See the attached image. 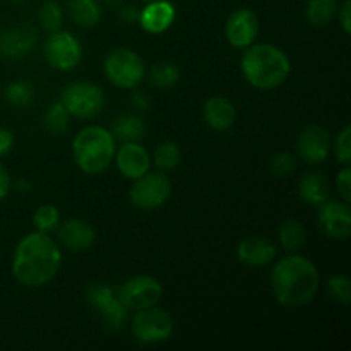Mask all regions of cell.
Listing matches in <instances>:
<instances>
[{"mask_svg": "<svg viewBox=\"0 0 351 351\" xmlns=\"http://www.w3.org/2000/svg\"><path fill=\"white\" fill-rule=\"evenodd\" d=\"M62 266V252L48 233L33 232L19 240L12 256V274L17 283L27 288H41L57 276Z\"/></svg>", "mask_w": 351, "mask_h": 351, "instance_id": "obj_1", "label": "cell"}, {"mask_svg": "<svg viewBox=\"0 0 351 351\" xmlns=\"http://www.w3.org/2000/svg\"><path fill=\"white\" fill-rule=\"evenodd\" d=\"M110 132L113 134L115 141L120 143H141L146 136V123L143 119L134 113H122L115 117Z\"/></svg>", "mask_w": 351, "mask_h": 351, "instance_id": "obj_21", "label": "cell"}, {"mask_svg": "<svg viewBox=\"0 0 351 351\" xmlns=\"http://www.w3.org/2000/svg\"><path fill=\"white\" fill-rule=\"evenodd\" d=\"M278 240L285 250L295 252L304 247L305 240H307V230L298 219H285L278 228Z\"/></svg>", "mask_w": 351, "mask_h": 351, "instance_id": "obj_24", "label": "cell"}, {"mask_svg": "<svg viewBox=\"0 0 351 351\" xmlns=\"http://www.w3.org/2000/svg\"><path fill=\"white\" fill-rule=\"evenodd\" d=\"M171 182L163 171H146L134 180L130 202L143 211H153L167 204L171 195Z\"/></svg>", "mask_w": 351, "mask_h": 351, "instance_id": "obj_8", "label": "cell"}, {"mask_svg": "<svg viewBox=\"0 0 351 351\" xmlns=\"http://www.w3.org/2000/svg\"><path fill=\"white\" fill-rule=\"evenodd\" d=\"M180 79V71L170 60H161L149 69V82L154 88L170 89Z\"/></svg>", "mask_w": 351, "mask_h": 351, "instance_id": "obj_26", "label": "cell"}, {"mask_svg": "<svg viewBox=\"0 0 351 351\" xmlns=\"http://www.w3.org/2000/svg\"><path fill=\"white\" fill-rule=\"evenodd\" d=\"M36 41V29L29 24H19L0 34V53L5 58H21L31 53Z\"/></svg>", "mask_w": 351, "mask_h": 351, "instance_id": "obj_17", "label": "cell"}, {"mask_svg": "<svg viewBox=\"0 0 351 351\" xmlns=\"http://www.w3.org/2000/svg\"><path fill=\"white\" fill-rule=\"evenodd\" d=\"M175 16V5L170 0H153L141 10L139 24L146 33L160 34L173 24Z\"/></svg>", "mask_w": 351, "mask_h": 351, "instance_id": "obj_18", "label": "cell"}, {"mask_svg": "<svg viewBox=\"0 0 351 351\" xmlns=\"http://www.w3.org/2000/svg\"><path fill=\"white\" fill-rule=\"evenodd\" d=\"M33 223L38 232L50 233L60 223V213H58V209L53 204H43L34 211Z\"/></svg>", "mask_w": 351, "mask_h": 351, "instance_id": "obj_31", "label": "cell"}, {"mask_svg": "<svg viewBox=\"0 0 351 351\" xmlns=\"http://www.w3.org/2000/svg\"><path fill=\"white\" fill-rule=\"evenodd\" d=\"M43 55L50 67L62 72H69L81 64V41L69 31L58 29L55 33H50V36L45 41Z\"/></svg>", "mask_w": 351, "mask_h": 351, "instance_id": "obj_10", "label": "cell"}, {"mask_svg": "<svg viewBox=\"0 0 351 351\" xmlns=\"http://www.w3.org/2000/svg\"><path fill=\"white\" fill-rule=\"evenodd\" d=\"M240 67L247 82L261 91L280 88L291 72L288 55L271 43H252L247 47Z\"/></svg>", "mask_w": 351, "mask_h": 351, "instance_id": "obj_3", "label": "cell"}, {"mask_svg": "<svg viewBox=\"0 0 351 351\" xmlns=\"http://www.w3.org/2000/svg\"><path fill=\"white\" fill-rule=\"evenodd\" d=\"M9 2H12V3H26L27 0H9Z\"/></svg>", "mask_w": 351, "mask_h": 351, "instance_id": "obj_42", "label": "cell"}, {"mask_svg": "<svg viewBox=\"0 0 351 351\" xmlns=\"http://www.w3.org/2000/svg\"><path fill=\"white\" fill-rule=\"evenodd\" d=\"M335 156L338 163L350 165L351 163V127L346 125L341 132L338 134L335 141Z\"/></svg>", "mask_w": 351, "mask_h": 351, "instance_id": "obj_34", "label": "cell"}, {"mask_svg": "<svg viewBox=\"0 0 351 351\" xmlns=\"http://www.w3.org/2000/svg\"><path fill=\"white\" fill-rule=\"evenodd\" d=\"M202 117L208 127L216 132H225L232 129L237 120V110L233 103L225 96H213L204 103Z\"/></svg>", "mask_w": 351, "mask_h": 351, "instance_id": "obj_19", "label": "cell"}, {"mask_svg": "<svg viewBox=\"0 0 351 351\" xmlns=\"http://www.w3.org/2000/svg\"><path fill=\"white\" fill-rule=\"evenodd\" d=\"M103 69L108 81L122 89H136L146 77L144 60L130 48H115L110 51Z\"/></svg>", "mask_w": 351, "mask_h": 351, "instance_id": "obj_5", "label": "cell"}, {"mask_svg": "<svg viewBox=\"0 0 351 351\" xmlns=\"http://www.w3.org/2000/svg\"><path fill=\"white\" fill-rule=\"evenodd\" d=\"M71 19L81 27H93L101 21L99 0H65Z\"/></svg>", "mask_w": 351, "mask_h": 351, "instance_id": "obj_22", "label": "cell"}, {"mask_svg": "<svg viewBox=\"0 0 351 351\" xmlns=\"http://www.w3.org/2000/svg\"><path fill=\"white\" fill-rule=\"evenodd\" d=\"M132 336L141 345H160L168 341L173 335V317L167 311L154 307L136 311L132 317Z\"/></svg>", "mask_w": 351, "mask_h": 351, "instance_id": "obj_7", "label": "cell"}, {"mask_svg": "<svg viewBox=\"0 0 351 351\" xmlns=\"http://www.w3.org/2000/svg\"><path fill=\"white\" fill-rule=\"evenodd\" d=\"M10 189H12V180H10L9 171L0 165V199L5 197L10 192Z\"/></svg>", "mask_w": 351, "mask_h": 351, "instance_id": "obj_39", "label": "cell"}, {"mask_svg": "<svg viewBox=\"0 0 351 351\" xmlns=\"http://www.w3.org/2000/svg\"><path fill=\"white\" fill-rule=\"evenodd\" d=\"M55 230H57L58 242L72 252H82V250L91 249L96 240L95 228L84 219H65V221L58 223Z\"/></svg>", "mask_w": 351, "mask_h": 351, "instance_id": "obj_16", "label": "cell"}, {"mask_svg": "<svg viewBox=\"0 0 351 351\" xmlns=\"http://www.w3.org/2000/svg\"><path fill=\"white\" fill-rule=\"evenodd\" d=\"M257 33H259V19L254 10L237 9L226 19L225 36L233 48L245 50L247 47L256 43Z\"/></svg>", "mask_w": 351, "mask_h": 351, "instance_id": "obj_12", "label": "cell"}, {"mask_svg": "<svg viewBox=\"0 0 351 351\" xmlns=\"http://www.w3.org/2000/svg\"><path fill=\"white\" fill-rule=\"evenodd\" d=\"M298 154L311 165H319L328 160L331 151V137L328 129L319 123H311L300 132L297 139Z\"/></svg>", "mask_w": 351, "mask_h": 351, "instance_id": "obj_13", "label": "cell"}, {"mask_svg": "<svg viewBox=\"0 0 351 351\" xmlns=\"http://www.w3.org/2000/svg\"><path fill=\"white\" fill-rule=\"evenodd\" d=\"M115 163L120 173L129 180H136L141 175L149 171L151 158L146 147L141 143H123L115 151Z\"/></svg>", "mask_w": 351, "mask_h": 351, "instance_id": "obj_15", "label": "cell"}, {"mask_svg": "<svg viewBox=\"0 0 351 351\" xmlns=\"http://www.w3.org/2000/svg\"><path fill=\"white\" fill-rule=\"evenodd\" d=\"M69 120H71V115H69L64 103L57 101L50 105V108H47V112H45L43 125L47 132L51 134V136H62L67 130Z\"/></svg>", "mask_w": 351, "mask_h": 351, "instance_id": "obj_28", "label": "cell"}, {"mask_svg": "<svg viewBox=\"0 0 351 351\" xmlns=\"http://www.w3.org/2000/svg\"><path fill=\"white\" fill-rule=\"evenodd\" d=\"M62 103L69 115L75 119H95L105 108V93L98 84L89 81H75L62 91Z\"/></svg>", "mask_w": 351, "mask_h": 351, "instance_id": "obj_6", "label": "cell"}, {"mask_svg": "<svg viewBox=\"0 0 351 351\" xmlns=\"http://www.w3.org/2000/svg\"><path fill=\"white\" fill-rule=\"evenodd\" d=\"M96 314L99 315L103 328L108 332L122 331L123 326L127 324V319H129V311H127L125 305L117 298V295L112 300H108L106 304H103L101 307L96 308Z\"/></svg>", "mask_w": 351, "mask_h": 351, "instance_id": "obj_23", "label": "cell"}, {"mask_svg": "<svg viewBox=\"0 0 351 351\" xmlns=\"http://www.w3.org/2000/svg\"><path fill=\"white\" fill-rule=\"evenodd\" d=\"M16 187H17V191L19 192H27L29 191V184H27L26 180H17V184H16Z\"/></svg>", "mask_w": 351, "mask_h": 351, "instance_id": "obj_41", "label": "cell"}, {"mask_svg": "<svg viewBox=\"0 0 351 351\" xmlns=\"http://www.w3.org/2000/svg\"><path fill=\"white\" fill-rule=\"evenodd\" d=\"M336 187H338V192H339V195L343 197V201L350 202L351 201V168H350V165H346V167L338 173V178H336Z\"/></svg>", "mask_w": 351, "mask_h": 351, "instance_id": "obj_35", "label": "cell"}, {"mask_svg": "<svg viewBox=\"0 0 351 351\" xmlns=\"http://www.w3.org/2000/svg\"><path fill=\"white\" fill-rule=\"evenodd\" d=\"M269 168L274 177H290L297 168V158L290 153H276L269 161Z\"/></svg>", "mask_w": 351, "mask_h": 351, "instance_id": "obj_33", "label": "cell"}, {"mask_svg": "<svg viewBox=\"0 0 351 351\" xmlns=\"http://www.w3.org/2000/svg\"><path fill=\"white\" fill-rule=\"evenodd\" d=\"M338 19H339V24H341L343 31H345L346 34L351 33V0H345L341 5V9H339V14H338Z\"/></svg>", "mask_w": 351, "mask_h": 351, "instance_id": "obj_37", "label": "cell"}, {"mask_svg": "<svg viewBox=\"0 0 351 351\" xmlns=\"http://www.w3.org/2000/svg\"><path fill=\"white\" fill-rule=\"evenodd\" d=\"M338 14V0H308L305 16L314 26H328Z\"/></svg>", "mask_w": 351, "mask_h": 351, "instance_id": "obj_25", "label": "cell"}, {"mask_svg": "<svg viewBox=\"0 0 351 351\" xmlns=\"http://www.w3.org/2000/svg\"><path fill=\"white\" fill-rule=\"evenodd\" d=\"M3 96L16 108H26L33 103L34 89L26 81H12L3 89Z\"/></svg>", "mask_w": 351, "mask_h": 351, "instance_id": "obj_30", "label": "cell"}, {"mask_svg": "<svg viewBox=\"0 0 351 351\" xmlns=\"http://www.w3.org/2000/svg\"><path fill=\"white\" fill-rule=\"evenodd\" d=\"M99 2H103L105 5H108V7H120L123 2H125V0H99Z\"/></svg>", "mask_w": 351, "mask_h": 351, "instance_id": "obj_40", "label": "cell"}, {"mask_svg": "<svg viewBox=\"0 0 351 351\" xmlns=\"http://www.w3.org/2000/svg\"><path fill=\"white\" fill-rule=\"evenodd\" d=\"M328 293L335 302L348 305L351 302V281L345 274H332L328 280Z\"/></svg>", "mask_w": 351, "mask_h": 351, "instance_id": "obj_32", "label": "cell"}, {"mask_svg": "<svg viewBox=\"0 0 351 351\" xmlns=\"http://www.w3.org/2000/svg\"><path fill=\"white\" fill-rule=\"evenodd\" d=\"M14 143H16L14 134L9 129H5V127H0V158L10 153V149L14 147Z\"/></svg>", "mask_w": 351, "mask_h": 351, "instance_id": "obj_36", "label": "cell"}, {"mask_svg": "<svg viewBox=\"0 0 351 351\" xmlns=\"http://www.w3.org/2000/svg\"><path fill=\"white\" fill-rule=\"evenodd\" d=\"M321 287L317 266L304 256L283 257L271 271V288L285 307H304L314 300Z\"/></svg>", "mask_w": 351, "mask_h": 351, "instance_id": "obj_2", "label": "cell"}, {"mask_svg": "<svg viewBox=\"0 0 351 351\" xmlns=\"http://www.w3.org/2000/svg\"><path fill=\"white\" fill-rule=\"evenodd\" d=\"M38 21L47 33H55L64 26V9L55 0H47L38 10Z\"/></svg>", "mask_w": 351, "mask_h": 351, "instance_id": "obj_29", "label": "cell"}, {"mask_svg": "<svg viewBox=\"0 0 351 351\" xmlns=\"http://www.w3.org/2000/svg\"><path fill=\"white\" fill-rule=\"evenodd\" d=\"M298 194L305 204L319 208L326 201H329V195H331V185H329L328 177L321 171H308L300 178Z\"/></svg>", "mask_w": 351, "mask_h": 351, "instance_id": "obj_20", "label": "cell"}, {"mask_svg": "<svg viewBox=\"0 0 351 351\" xmlns=\"http://www.w3.org/2000/svg\"><path fill=\"white\" fill-rule=\"evenodd\" d=\"M182 160V153L173 141H163L156 146L153 154L154 167L160 171H171L178 167Z\"/></svg>", "mask_w": 351, "mask_h": 351, "instance_id": "obj_27", "label": "cell"}, {"mask_svg": "<svg viewBox=\"0 0 351 351\" xmlns=\"http://www.w3.org/2000/svg\"><path fill=\"white\" fill-rule=\"evenodd\" d=\"M115 151V137L101 125L84 127L72 141L74 161L86 175L103 173L112 165Z\"/></svg>", "mask_w": 351, "mask_h": 351, "instance_id": "obj_4", "label": "cell"}, {"mask_svg": "<svg viewBox=\"0 0 351 351\" xmlns=\"http://www.w3.org/2000/svg\"><path fill=\"white\" fill-rule=\"evenodd\" d=\"M139 14L141 10L137 9L136 5H132V3H129V5H123L122 9H120V19H122L123 24L139 23Z\"/></svg>", "mask_w": 351, "mask_h": 351, "instance_id": "obj_38", "label": "cell"}, {"mask_svg": "<svg viewBox=\"0 0 351 351\" xmlns=\"http://www.w3.org/2000/svg\"><path fill=\"white\" fill-rule=\"evenodd\" d=\"M143 2H146V3H147V2H153V0H143Z\"/></svg>", "mask_w": 351, "mask_h": 351, "instance_id": "obj_43", "label": "cell"}, {"mask_svg": "<svg viewBox=\"0 0 351 351\" xmlns=\"http://www.w3.org/2000/svg\"><path fill=\"white\" fill-rule=\"evenodd\" d=\"M115 295L125 305L127 311L136 312L160 304L163 297V287L156 278L139 274L123 281Z\"/></svg>", "mask_w": 351, "mask_h": 351, "instance_id": "obj_9", "label": "cell"}, {"mask_svg": "<svg viewBox=\"0 0 351 351\" xmlns=\"http://www.w3.org/2000/svg\"><path fill=\"white\" fill-rule=\"evenodd\" d=\"M278 249L267 237L250 235L237 245V259L249 267H266L276 259Z\"/></svg>", "mask_w": 351, "mask_h": 351, "instance_id": "obj_14", "label": "cell"}, {"mask_svg": "<svg viewBox=\"0 0 351 351\" xmlns=\"http://www.w3.org/2000/svg\"><path fill=\"white\" fill-rule=\"evenodd\" d=\"M317 223L321 232L332 240H346L351 233L350 202L326 201L319 206Z\"/></svg>", "mask_w": 351, "mask_h": 351, "instance_id": "obj_11", "label": "cell"}]
</instances>
